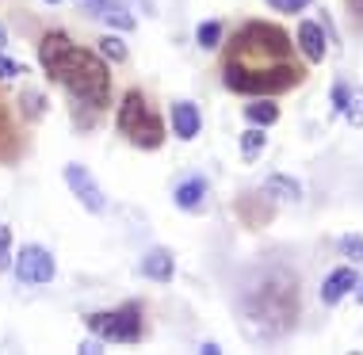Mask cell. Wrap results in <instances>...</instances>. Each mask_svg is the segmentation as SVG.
<instances>
[{"label": "cell", "instance_id": "4316f807", "mask_svg": "<svg viewBox=\"0 0 363 355\" xmlns=\"http://www.w3.org/2000/svg\"><path fill=\"white\" fill-rule=\"evenodd\" d=\"M345 103H348V88L333 84V111H345Z\"/></svg>", "mask_w": 363, "mask_h": 355}, {"label": "cell", "instance_id": "4dcf8cb0", "mask_svg": "<svg viewBox=\"0 0 363 355\" xmlns=\"http://www.w3.org/2000/svg\"><path fill=\"white\" fill-rule=\"evenodd\" d=\"M348 8H352V12H356V16L363 19V0H348Z\"/></svg>", "mask_w": 363, "mask_h": 355}, {"label": "cell", "instance_id": "277c9868", "mask_svg": "<svg viewBox=\"0 0 363 355\" xmlns=\"http://www.w3.org/2000/svg\"><path fill=\"white\" fill-rule=\"evenodd\" d=\"M291 54V35L276 23H245L233 35V62L241 65H276Z\"/></svg>", "mask_w": 363, "mask_h": 355}, {"label": "cell", "instance_id": "d6986e66", "mask_svg": "<svg viewBox=\"0 0 363 355\" xmlns=\"http://www.w3.org/2000/svg\"><path fill=\"white\" fill-rule=\"evenodd\" d=\"M268 191H272V195H283L287 203L302 199V187L294 184V180H287V176H272V180H268Z\"/></svg>", "mask_w": 363, "mask_h": 355}, {"label": "cell", "instance_id": "d6a6232c", "mask_svg": "<svg viewBox=\"0 0 363 355\" xmlns=\"http://www.w3.org/2000/svg\"><path fill=\"white\" fill-rule=\"evenodd\" d=\"M356 298L363 302V279H356Z\"/></svg>", "mask_w": 363, "mask_h": 355}, {"label": "cell", "instance_id": "f1b7e54d", "mask_svg": "<svg viewBox=\"0 0 363 355\" xmlns=\"http://www.w3.org/2000/svg\"><path fill=\"white\" fill-rule=\"evenodd\" d=\"M81 4H84V8H92V16H100V8L107 4V0H81Z\"/></svg>", "mask_w": 363, "mask_h": 355}, {"label": "cell", "instance_id": "52a82bcc", "mask_svg": "<svg viewBox=\"0 0 363 355\" xmlns=\"http://www.w3.org/2000/svg\"><path fill=\"white\" fill-rule=\"evenodd\" d=\"M12 271H16V279L23 283V287H38V283L54 279L57 264H54L50 249H43V244H23V249L16 252V260H12Z\"/></svg>", "mask_w": 363, "mask_h": 355}, {"label": "cell", "instance_id": "ffe728a7", "mask_svg": "<svg viewBox=\"0 0 363 355\" xmlns=\"http://www.w3.org/2000/svg\"><path fill=\"white\" fill-rule=\"evenodd\" d=\"M340 115H345L352 126H363V88H348V103Z\"/></svg>", "mask_w": 363, "mask_h": 355}, {"label": "cell", "instance_id": "e0dca14e", "mask_svg": "<svg viewBox=\"0 0 363 355\" xmlns=\"http://www.w3.org/2000/svg\"><path fill=\"white\" fill-rule=\"evenodd\" d=\"M100 19H107V23L119 27V31H134V16L126 12L123 4H111V0H107V4L100 8Z\"/></svg>", "mask_w": 363, "mask_h": 355}, {"label": "cell", "instance_id": "8992f818", "mask_svg": "<svg viewBox=\"0 0 363 355\" xmlns=\"http://www.w3.org/2000/svg\"><path fill=\"white\" fill-rule=\"evenodd\" d=\"M88 332H96L104 344H138L142 340V305L138 302H126L119 310H100V313H88L84 317Z\"/></svg>", "mask_w": 363, "mask_h": 355}, {"label": "cell", "instance_id": "cb8c5ba5", "mask_svg": "<svg viewBox=\"0 0 363 355\" xmlns=\"http://www.w3.org/2000/svg\"><path fill=\"white\" fill-rule=\"evenodd\" d=\"M340 252L348 256V260H363V237H356V233H348V237H340Z\"/></svg>", "mask_w": 363, "mask_h": 355}, {"label": "cell", "instance_id": "4fadbf2b", "mask_svg": "<svg viewBox=\"0 0 363 355\" xmlns=\"http://www.w3.org/2000/svg\"><path fill=\"white\" fill-rule=\"evenodd\" d=\"M203 199H207V180L203 176H191V180H184L176 187V206L180 210H199Z\"/></svg>", "mask_w": 363, "mask_h": 355}, {"label": "cell", "instance_id": "603a6c76", "mask_svg": "<svg viewBox=\"0 0 363 355\" xmlns=\"http://www.w3.org/2000/svg\"><path fill=\"white\" fill-rule=\"evenodd\" d=\"M12 123H8V111L0 107V157H12Z\"/></svg>", "mask_w": 363, "mask_h": 355}, {"label": "cell", "instance_id": "44dd1931", "mask_svg": "<svg viewBox=\"0 0 363 355\" xmlns=\"http://www.w3.org/2000/svg\"><path fill=\"white\" fill-rule=\"evenodd\" d=\"M195 38H199L203 50H214V46L222 43V23H214V19H207V23H199V31H195Z\"/></svg>", "mask_w": 363, "mask_h": 355}, {"label": "cell", "instance_id": "9a60e30c", "mask_svg": "<svg viewBox=\"0 0 363 355\" xmlns=\"http://www.w3.org/2000/svg\"><path fill=\"white\" fill-rule=\"evenodd\" d=\"M245 115H249V123H252V126H272V123L279 118V107L272 103V100H257V103L245 107Z\"/></svg>", "mask_w": 363, "mask_h": 355}, {"label": "cell", "instance_id": "484cf974", "mask_svg": "<svg viewBox=\"0 0 363 355\" xmlns=\"http://www.w3.org/2000/svg\"><path fill=\"white\" fill-rule=\"evenodd\" d=\"M276 12H287V16H294V12H302L306 4H313V0H268Z\"/></svg>", "mask_w": 363, "mask_h": 355}, {"label": "cell", "instance_id": "7a4b0ae2", "mask_svg": "<svg viewBox=\"0 0 363 355\" xmlns=\"http://www.w3.org/2000/svg\"><path fill=\"white\" fill-rule=\"evenodd\" d=\"M245 313L260 325L264 337H279L287 332L298 317V283L291 271H264L245 294Z\"/></svg>", "mask_w": 363, "mask_h": 355}, {"label": "cell", "instance_id": "1f68e13d", "mask_svg": "<svg viewBox=\"0 0 363 355\" xmlns=\"http://www.w3.org/2000/svg\"><path fill=\"white\" fill-rule=\"evenodd\" d=\"M4 46H8V31L0 27V50H4Z\"/></svg>", "mask_w": 363, "mask_h": 355}, {"label": "cell", "instance_id": "6da1fadb", "mask_svg": "<svg viewBox=\"0 0 363 355\" xmlns=\"http://www.w3.org/2000/svg\"><path fill=\"white\" fill-rule=\"evenodd\" d=\"M38 65L46 69V77L54 84H62L73 96V103L81 111L100 115L111 103V73H107L104 57L84 50V46H73L69 35L46 31L43 43H38Z\"/></svg>", "mask_w": 363, "mask_h": 355}, {"label": "cell", "instance_id": "5bb4252c", "mask_svg": "<svg viewBox=\"0 0 363 355\" xmlns=\"http://www.w3.org/2000/svg\"><path fill=\"white\" fill-rule=\"evenodd\" d=\"M19 107H23V118L38 123V118L46 115V96L38 92V88H23V92H19Z\"/></svg>", "mask_w": 363, "mask_h": 355}, {"label": "cell", "instance_id": "7c38bea8", "mask_svg": "<svg viewBox=\"0 0 363 355\" xmlns=\"http://www.w3.org/2000/svg\"><path fill=\"white\" fill-rule=\"evenodd\" d=\"M356 279H359V275L352 271V268H337L325 283H321V302H325V305H337L345 294L356 291Z\"/></svg>", "mask_w": 363, "mask_h": 355}, {"label": "cell", "instance_id": "3957f363", "mask_svg": "<svg viewBox=\"0 0 363 355\" xmlns=\"http://www.w3.org/2000/svg\"><path fill=\"white\" fill-rule=\"evenodd\" d=\"M222 77H225V88L241 96H279L302 81V73L294 65H283V62L279 65H241L233 57L225 62Z\"/></svg>", "mask_w": 363, "mask_h": 355}, {"label": "cell", "instance_id": "ba28073f", "mask_svg": "<svg viewBox=\"0 0 363 355\" xmlns=\"http://www.w3.org/2000/svg\"><path fill=\"white\" fill-rule=\"evenodd\" d=\"M65 184H69V191L81 199L84 210H92V214H104V210H107V199H104L100 184L88 176L84 164H65Z\"/></svg>", "mask_w": 363, "mask_h": 355}, {"label": "cell", "instance_id": "ac0fdd59", "mask_svg": "<svg viewBox=\"0 0 363 355\" xmlns=\"http://www.w3.org/2000/svg\"><path fill=\"white\" fill-rule=\"evenodd\" d=\"M96 46H100L96 54H100L104 62H126V43H123L119 35H104Z\"/></svg>", "mask_w": 363, "mask_h": 355}, {"label": "cell", "instance_id": "7402d4cb", "mask_svg": "<svg viewBox=\"0 0 363 355\" xmlns=\"http://www.w3.org/2000/svg\"><path fill=\"white\" fill-rule=\"evenodd\" d=\"M12 260H16V252H12V230H8V225H0V271L12 268Z\"/></svg>", "mask_w": 363, "mask_h": 355}, {"label": "cell", "instance_id": "f546056e", "mask_svg": "<svg viewBox=\"0 0 363 355\" xmlns=\"http://www.w3.org/2000/svg\"><path fill=\"white\" fill-rule=\"evenodd\" d=\"M199 351H203V355H222V348H218V344H203Z\"/></svg>", "mask_w": 363, "mask_h": 355}, {"label": "cell", "instance_id": "83f0119b", "mask_svg": "<svg viewBox=\"0 0 363 355\" xmlns=\"http://www.w3.org/2000/svg\"><path fill=\"white\" fill-rule=\"evenodd\" d=\"M81 351H84V355H100V351H104V340H100V337H88V340L81 344Z\"/></svg>", "mask_w": 363, "mask_h": 355}, {"label": "cell", "instance_id": "2e32d148", "mask_svg": "<svg viewBox=\"0 0 363 355\" xmlns=\"http://www.w3.org/2000/svg\"><path fill=\"white\" fill-rule=\"evenodd\" d=\"M264 142H268V137H264V126H249V130L241 134V157L245 161H257Z\"/></svg>", "mask_w": 363, "mask_h": 355}, {"label": "cell", "instance_id": "5b68a950", "mask_svg": "<svg viewBox=\"0 0 363 355\" xmlns=\"http://www.w3.org/2000/svg\"><path fill=\"white\" fill-rule=\"evenodd\" d=\"M119 134L130 145H138V150H161V142H164L161 115L145 103V96L138 92V88H130V92L123 96V103H119Z\"/></svg>", "mask_w": 363, "mask_h": 355}, {"label": "cell", "instance_id": "30bf717a", "mask_svg": "<svg viewBox=\"0 0 363 355\" xmlns=\"http://www.w3.org/2000/svg\"><path fill=\"white\" fill-rule=\"evenodd\" d=\"M203 130V115H199V107L188 103V100H180V103H172V134L180 137V142H191L195 134Z\"/></svg>", "mask_w": 363, "mask_h": 355}, {"label": "cell", "instance_id": "836d02e7", "mask_svg": "<svg viewBox=\"0 0 363 355\" xmlns=\"http://www.w3.org/2000/svg\"><path fill=\"white\" fill-rule=\"evenodd\" d=\"M46 4H62V0H46Z\"/></svg>", "mask_w": 363, "mask_h": 355}, {"label": "cell", "instance_id": "d4e9b609", "mask_svg": "<svg viewBox=\"0 0 363 355\" xmlns=\"http://www.w3.org/2000/svg\"><path fill=\"white\" fill-rule=\"evenodd\" d=\"M12 77H23V65L12 62L8 54H0V81H12Z\"/></svg>", "mask_w": 363, "mask_h": 355}, {"label": "cell", "instance_id": "8fae6325", "mask_svg": "<svg viewBox=\"0 0 363 355\" xmlns=\"http://www.w3.org/2000/svg\"><path fill=\"white\" fill-rule=\"evenodd\" d=\"M142 275H145V279H153V283H169L172 275H176L172 252L169 249H150V252L142 256Z\"/></svg>", "mask_w": 363, "mask_h": 355}, {"label": "cell", "instance_id": "9c48e42d", "mask_svg": "<svg viewBox=\"0 0 363 355\" xmlns=\"http://www.w3.org/2000/svg\"><path fill=\"white\" fill-rule=\"evenodd\" d=\"M325 46H329L325 27L313 23V19H306V23L298 27V50H302V57H306L310 65H318L321 57H325Z\"/></svg>", "mask_w": 363, "mask_h": 355}]
</instances>
